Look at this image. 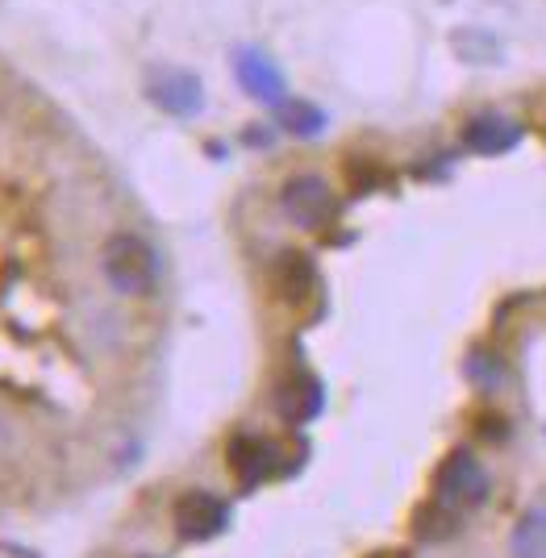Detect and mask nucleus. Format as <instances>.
Instances as JSON below:
<instances>
[{
    "label": "nucleus",
    "mask_w": 546,
    "mask_h": 558,
    "mask_svg": "<svg viewBox=\"0 0 546 558\" xmlns=\"http://www.w3.org/2000/svg\"><path fill=\"white\" fill-rule=\"evenodd\" d=\"M100 263H105V279L125 296H146L159 279V255L138 233H113L105 242Z\"/></svg>",
    "instance_id": "nucleus-1"
},
{
    "label": "nucleus",
    "mask_w": 546,
    "mask_h": 558,
    "mask_svg": "<svg viewBox=\"0 0 546 558\" xmlns=\"http://www.w3.org/2000/svg\"><path fill=\"white\" fill-rule=\"evenodd\" d=\"M484 496H488V471H484V463L475 459L472 450H451L447 463L438 466V475H434V505L454 512V517H463V512L480 509Z\"/></svg>",
    "instance_id": "nucleus-2"
},
{
    "label": "nucleus",
    "mask_w": 546,
    "mask_h": 558,
    "mask_svg": "<svg viewBox=\"0 0 546 558\" xmlns=\"http://www.w3.org/2000/svg\"><path fill=\"white\" fill-rule=\"evenodd\" d=\"M171 521H175V534L184 537V542H214V537L230 530V505L221 496H214V492L192 488L175 500Z\"/></svg>",
    "instance_id": "nucleus-3"
},
{
    "label": "nucleus",
    "mask_w": 546,
    "mask_h": 558,
    "mask_svg": "<svg viewBox=\"0 0 546 558\" xmlns=\"http://www.w3.org/2000/svg\"><path fill=\"white\" fill-rule=\"evenodd\" d=\"M146 100L171 117H196L205 109V84L196 71L150 68L146 71Z\"/></svg>",
    "instance_id": "nucleus-4"
},
{
    "label": "nucleus",
    "mask_w": 546,
    "mask_h": 558,
    "mask_svg": "<svg viewBox=\"0 0 546 558\" xmlns=\"http://www.w3.org/2000/svg\"><path fill=\"white\" fill-rule=\"evenodd\" d=\"M280 209H284L288 221H296L301 230H321L330 226L333 213H338V201H333L330 184L321 175H292L280 192Z\"/></svg>",
    "instance_id": "nucleus-5"
},
{
    "label": "nucleus",
    "mask_w": 546,
    "mask_h": 558,
    "mask_svg": "<svg viewBox=\"0 0 546 558\" xmlns=\"http://www.w3.org/2000/svg\"><path fill=\"white\" fill-rule=\"evenodd\" d=\"M234 75H238V84H242V93L263 100V105H280L288 96L284 71L276 68V59L259 47L234 50Z\"/></svg>",
    "instance_id": "nucleus-6"
},
{
    "label": "nucleus",
    "mask_w": 546,
    "mask_h": 558,
    "mask_svg": "<svg viewBox=\"0 0 546 558\" xmlns=\"http://www.w3.org/2000/svg\"><path fill=\"white\" fill-rule=\"evenodd\" d=\"M522 125L513 121V117L497 113V109H488V113H475L463 121V146L472 150V155H484V159H493V155H509L518 142H522Z\"/></svg>",
    "instance_id": "nucleus-7"
},
{
    "label": "nucleus",
    "mask_w": 546,
    "mask_h": 558,
    "mask_svg": "<svg viewBox=\"0 0 546 558\" xmlns=\"http://www.w3.org/2000/svg\"><path fill=\"white\" fill-rule=\"evenodd\" d=\"M226 459H230V471L238 475L242 488H255L263 480L276 475V463H280V450L259 438V434H234L230 446H226Z\"/></svg>",
    "instance_id": "nucleus-8"
},
{
    "label": "nucleus",
    "mask_w": 546,
    "mask_h": 558,
    "mask_svg": "<svg viewBox=\"0 0 546 558\" xmlns=\"http://www.w3.org/2000/svg\"><path fill=\"white\" fill-rule=\"evenodd\" d=\"M271 288H276L280 301L301 304L313 288H317V267H313V258L301 255V251H284V255L276 258V267H271Z\"/></svg>",
    "instance_id": "nucleus-9"
},
{
    "label": "nucleus",
    "mask_w": 546,
    "mask_h": 558,
    "mask_svg": "<svg viewBox=\"0 0 546 558\" xmlns=\"http://www.w3.org/2000/svg\"><path fill=\"white\" fill-rule=\"evenodd\" d=\"M276 409L288 425H310L321 413V384L313 375H292L276 388Z\"/></svg>",
    "instance_id": "nucleus-10"
},
{
    "label": "nucleus",
    "mask_w": 546,
    "mask_h": 558,
    "mask_svg": "<svg viewBox=\"0 0 546 558\" xmlns=\"http://www.w3.org/2000/svg\"><path fill=\"white\" fill-rule=\"evenodd\" d=\"M276 121H280V130L292 134V138H317L326 130V113L313 100H301V96H284L276 105Z\"/></svg>",
    "instance_id": "nucleus-11"
},
{
    "label": "nucleus",
    "mask_w": 546,
    "mask_h": 558,
    "mask_svg": "<svg viewBox=\"0 0 546 558\" xmlns=\"http://www.w3.org/2000/svg\"><path fill=\"white\" fill-rule=\"evenodd\" d=\"M509 550H513V558H546V505L522 512V521L513 525Z\"/></svg>",
    "instance_id": "nucleus-12"
},
{
    "label": "nucleus",
    "mask_w": 546,
    "mask_h": 558,
    "mask_svg": "<svg viewBox=\"0 0 546 558\" xmlns=\"http://www.w3.org/2000/svg\"><path fill=\"white\" fill-rule=\"evenodd\" d=\"M468 375H472V384H480L484 392H493L500 379H505V359L493 354V350H475L472 359H468Z\"/></svg>",
    "instance_id": "nucleus-13"
},
{
    "label": "nucleus",
    "mask_w": 546,
    "mask_h": 558,
    "mask_svg": "<svg viewBox=\"0 0 546 558\" xmlns=\"http://www.w3.org/2000/svg\"><path fill=\"white\" fill-rule=\"evenodd\" d=\"M372 558H413L409 550H376Z\"/></svg>",
    "instance_id": "nucleus-14"
}]
</instances>
